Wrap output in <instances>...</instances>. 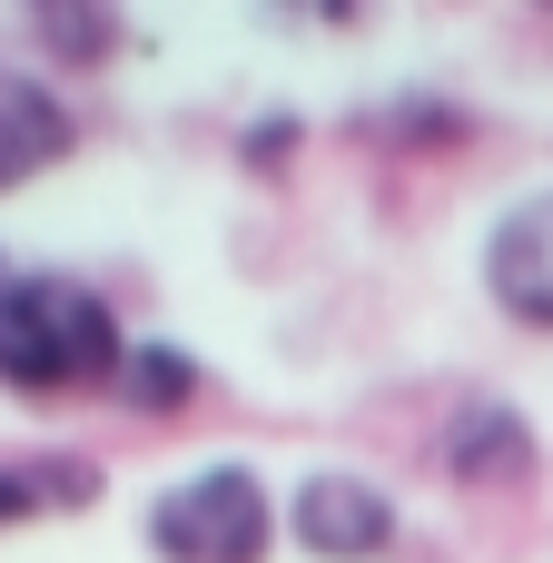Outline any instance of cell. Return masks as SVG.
<instances>
[{
    "instance_id": "5",
    "label": "cell",
    "mask_w": 553,
    "mask_h": 563,
    "mask_svg": "<svg viewBox=\"0 0 553 563\" xmlns=\"http://www.w3.org/2000/svg\"><path fill=\"white\" fill-rule=\"evenodd\" d=\"M485 297H495L515 327L553 336V188L544 198H515V208L485 228Z\"/></svg>"
},
{
    "instance_id": "3",
    "label": "cell",
    "mask_w": 553,
    "mask_h": 563,
    "mask_svg": "<svg viewBox=\"0 0 553 563\" xmlns=\"http://www.w3.org/2000/svg\"><path fill=\"white\" fill-rule=\"evenodd\" d=\"M435 465H445V485H455V495L505 505V495H534L544 445H534V426H524L505 396H465V406L445 416V435H435Z\"/></svg>"
},
{
    "instance_id": "6",
    "label": "cell",
    "mask_w": 553,
    "mask_h": 563,
    "mask_svg": "<svg viewBox=\"0 0 553 563\" xmlns=\"http://www.w3.org/2000/svg\"><path fill=\"white\" fill-rule=\"evenodd\" d=\"M109 495V465L79 455V445H20L0 455V534H30V525H69Z\"/></svg>"
},
{
    "instance_id": "1",
    "label": "cell",
    "mask_w": 553,
    "mask_h": 563,
    "mask_svg": "<svg viewBox=\"0 0 553 563\" xmlns=\"http://www.w3.org/2000/svg\"><path fill=\"white\" fill-rule=\"evenodd\" d=\"M119 366H129V336H119V307L89 277L0 257V386L10 396H30V406L109 396Z\"/></svg>"
},
{
    "instance_id": "8",
    "label": "cell",
    "mask_w": 553,
    "mask_h": 563,
    "mask_svg": "<svg viewBox=\"0 0 553 563\" xmlns=\"http://www.w3.org/2000/svg\"><path fill=\"white\" fill-rule=\"evenodd\" d=\"M20 30H30L59 69H109V59L129 49V20H119L109 0H30Z\"/></svg>"
},
{
    "instance_id": "9",
    "label": "cell",
    "mask_w": 553,
    "mask_h": 563,
    "mask_svg": "<svg viewBox=\"0 0 553 563\" xmlns=\"http://www.w3.org/2000/svg\"><path fill=\"white\" fill-rule=\"evenodd\" d=\"M129 416H188V396H198V356L188 346H168V336H148V346H129V366H119V386H109Z\"/></svg>"
},
{
    "instance_id": "2",
    "label": "cell",
    "mask_w": 553,
    "mask_h": 563,
    "mask_svg": "<svg viewBox=\"0 0 553 563\" xmlns=\"http://www.w3.org/2000/svg\"><path fill=\"white\" fill-rule=\"evenodd\" d=\"M287 534L257 465H198L188 485L148 495V554L158 563H267Z\"/></svg>"
},
{
    "instance_id": "10",
    "label": "cell",
    "mask_w": 553,
    "mask_h": 563,
    "mask_svg": "<svg viewBox=\"0 0 553 563\" xmlns=\"http://www.w3.org/2000/svg\"><path fill=\"white\" fill-rule=\"evenodd\" d=\"M356 139H376V148H465L475 119L455 99H376V109H356Z\"/></svg>"
},
{
    "instance_id": "4",
    "label": "cell",
    "mask_w": 553,
    "mask_h": 563,
    "mask_svg": "<svg viewBox=\"0 0 553 563\" xmlns=\"http://www.w3.org/2000/svg\"><path fill=\"white\" fill-rule=\"evenodd\" d=\"M287 534L317 563H386L396 554V495L346 475V465H317L297 495H287Z\"/></svg>"
},
{
    "instance_id": "7",
    "label": "cell",
    "mask_w": 553,
    "mask_h": 563,
    "mask_svg": "<svg viewBox=\"0 0 553 563\" xmlns=\"http://www.w3.org/2000/svg\"><path fill=\"white\" fill-rule=\"evenodd\" d=\"M69 148H79L69 99H59L49 79H30V69H10V59H0V198H10V188H30V178H49Z\"/></svg>"
},
{
    "instance_id": "11",
    "label": "cell",
    "mask_w": 553,
    "mask_h": 563,
    "mask_svg": "<svg viewBox=\"0 0 553 563\" xmlns=\"http://www.w3.org/2000/svg\"><path fill=\"white\" fill-rule=\"evenodd\" d=\"M287 148H297V119H287V109H267V119L247 129V168H257V178H277V168H287Z\"/></svg>"
}]
</instances>
